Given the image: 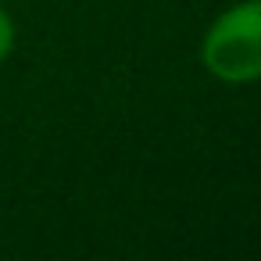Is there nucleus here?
<instances>
[{
  "label": "nucleus",
  "instance_id": "1",
  "mask_svg": "<svg viewBox=\"0 0 261 261\" xmlns=\"http://www.w3.org/2000/svg\"><path fill=\"white\" fill-rule=\"evenodd\" d=\"M204 65L229 83L261 75V0L225 11L211 25L204 40Z\"/></svg>",
  "mask_w": 261,
  "mask_h": 261
},
{
  "label": "nucleus",
  "instance_id": "2",
  "mask_svg": "<svg viewBox=\"0 0 261 261\" xmlns=\"http://www.w3.org/2000/svg\"><path fill=\"white\" fill-rule=\"evenodd\" d=\"M8 47H11V22H8L4 11H0V58L8 54Z\"/></svg>",
  "mask_w": 261,
  "mask_h": 261
}]
</instances>
